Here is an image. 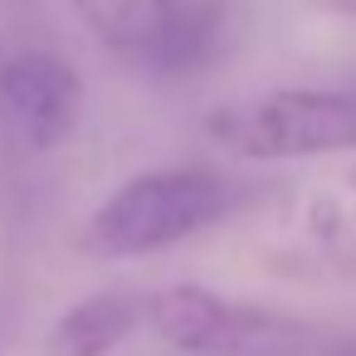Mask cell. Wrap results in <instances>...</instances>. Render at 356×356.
I'll use <instances>...</instances> for the list:
<instances>
[{
  "mask_svg": "<svg viewBox=\"0 0 356 356\" xmlns=\"http://www.w3.org/2000/svg\"><path fill=\"white\" fill-rule=\"evenodd\" d=\"M147 332L181 356H346L351 341L293 312L239 302L200 283H176L147 298Z\"/></svg>",
  "mask_w": 356,
  "mask_h": 356,
  "instance_id": "6da1fadb",
  "label": "cell"
},
{
  "mask_svg": "<svg viewBox=\"0 0 356 356\" xmlns=\"http://www.w3.org/2000/svg\"><path fill=\"white\" fill-rule=\"evenodd\" d=\"M239 205V186L205 166H156L122 181L88 220V244L108 259H142L186 244Z\"/></svg>",
  "mask_w": 356,
  "mask_h": 356,
  "instance_id": "7a4b0ae2",
  "label": "cell"
},
{
  "mask_svg": "<svg viewBox=\"0 0 356 356\" xmlns=\"http://www.w3.org/2000/svg\"><path fill=\"white\" fill-rule=\"evenodd\" d=\"M220 152L239 161H302L356 152V93L351 88H273L244 103H225L205 118Z\"/></svg>",
  "mask_w": 356,
  "mask_h": 356,
  "instance_id": "3957f363",
  "label": "cell"
},
{
  "mask_svg": "<svg viewBox=\"0 0 356 356\" xmlns=\"http://www.w3.org/2000/svg\"><path fill=\"white\" fill-rule=\"evenodd\" d=\"M74 10L108 49L161 74L205 64L225 30L220 0H74Z\"/></svg>",
  "mask_w": 356,
  "mask_h": 356,
  "instance_id": "277c9868",
  "label": "cell"
},
{
  "mask_svg": "<svg viewBox=\"0 0 356 356\" xmlns=\"http://www.w3.org/2000/svg\"><path fill=\"white\" fill-rule=\"evenodd\" d=\"M0 113L30 152L64 147L83 113L79 69L54 49H20L0 59Z\"/></svg>",
  "mask_w": 356,
  "mask_h": 356,
  "instance_id": "5b68a950",
  "label": "cell"
},
{
  "mask_svg": "<svg viewBox=\"0 0 356 356\" xmlns=\"http://www.w3.org/2000/svg\"><path fill=\"white\" fill-rule=\"evenodd\" d=\"M147 327V298L142 293H93L54 317L44 337V356H113L132 332Z\"/></svg>",
  "mask_w": 356,
  "mask_h": 356,
  "instance_id": "8992f818",
  "label": "cell"
},
{
  "mask_svg": "<svg viewBox=\"0 0 356 356\" xmlns=\"http://www.w3.org/2000/svg\"><path fill=\"white\" fill-rule=\"evenodd\" d=\"M322 10H337V15H351L356 20V0H317Z\"/></svg>",
  "mask_w": 356,
  "mask_h": 356,
  "instance_id": "52a82bcc",
  "label": "cell"
},
{
  "mask_svg": "<svg viewBox=\"0 0 356 356\" xmlns=\"http://www.w3.org/2000/svg\"><path fill=\"white\" fill-rule=\"evenodd\" d=\"M351 186H356V171H351Z\"/></svg>",
  "mask_w": 356,
  "mask_h": 356,
  "instance_id": "ba28073f",
  "label": "cell"
}]
</instances>
